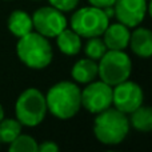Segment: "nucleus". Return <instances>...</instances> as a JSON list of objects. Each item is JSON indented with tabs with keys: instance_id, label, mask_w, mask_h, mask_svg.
<instances>
[{
	"instance_id": "1",
	"label": "nucleus",
	"mask_w": 152,
	"mask_h": 152,
	"mask_svg": "<svg viewBox=\"0 0 152 152\" xmlns=\"http://www.w3.org/2000/svg\"><path fill=\"white\" fill-rule=\"evenodd\" d=\"M47 108L55 118L67 120L74 118L81 107V91L72 81H59L45 95Z\"/></svg>"
},
{
	"instance_id": "2",
	"label": "nucleus",
	"mask_w": 152,
	"mask_h": 152,
	"mask_svg": "<svg viewBox=\"0 0 152 152\" xmlns=\"http://www.w3.org/2000/svg\"><path fill=\"white\" fill-rule=\"evenodd\" d=\"M94 123V134L102 144L118 145L129 132V119L116 108H107L96 113Z\"/></svg>"
},
{
	"instance_id": "3",
	"label": "nucleus",
	"mask_w": 152,
	"mask_h": 152,
	"mask_svg": "<svg viewBox=\"0 0 152 152\" xmlns=\"http://www.w3.org/2000/svg\"><path fill=\"white\" fill-rule=\"evenodd\" d=\"M16 53L23 64L32 69H43L52 61L53 51L48 37L39 32H29L19 37Z\"/></svg>"
},
{
	"instance_id": "4",
	"label": "nucleus",
	"mask_w": 152,
	"mask_h": 152,
	"mask_svg": "<svg viewBox=\"0 0 152 152\" xmlns=\"http://www.w3.org/2000/svg\"><path fill=\"white\" fill-rule=\"evenodd\" d=\"M45 96L37 88H27L18 97L15 104L16 119L21 126L36 127L44 120L47 115Z\"/></svg>"
},
{
	"instance_id": "5",
	"label": "nucleus",
	"mask_w": 152,
	"mask_h": 152,
	"mask_svg": "<svg viewBox=\"0 0 152 152\" xmlns=\"http://www.w3.org/2000/svg\"><path fill=\"white\" fill-rule=\"evenodd\" d=\"M131 72L132 61L129 56L118 50H107V52L100 58V63L97 66V75L102 81L111 87L128 80Z\"/></svg>"
},
{
	"instance_id": "6",
	"label": "nucleus",
	"mask_w": 152,
	"mask_h": 152,
	"mask_svg": "<svg viewBox=\"0 0 152 152\" xmlns=\"http://www.w3.org/2000/svg\"><path fill=\"white\" fill-rule=\"evenodd\" d=\"M69 23L71 28L79 36L88 39V37L102 36L110 24V19L107 18L103 8L89 5L76 11L71 16Z\"/></svg>"
},
{
	"instance_id": "7",
	"label": "nucleus",
	"mask_w": 152,
	"mask_h": 152,
	"mask_svg": "<svg viewBox=\"0 0 152 152\" xmlns=\"http://www.w3.org/2000/svg\"><path fill=\"white\" fill-rule=\"evenodd\" d=\"M32 23L36 32L45 37H56L64 28H67V18L55 7H42L32 15Z\"/></svg>"
},
{
	"instance_id": "8",
	"label": "nucleus",
	"mask_w": 152,
	"mask_h": 152,
	"mask_svg": "<svg viewBox=\"0 0 152 152\" xmlns=\"http://www.w3.org/2000/svg\"><path fill=\"white\" fill-rule=\"evenodd\" d=\"M112 105V87L104 81H91L81 91V107L91 113H99Z\"/></svg>"
},
{
	"instance_id": "9",
	"label": "nucleus",
	"mask_w": 152,
	"mask_h": 152,
	"mask_svg": "<svg viewBox=\"0 0 152 152\" xmlns=\"http://www.w3.org/2000/svg\"><path fill=\"white\" fill-rule=\"evenodd\" d=\"M143 89L137 83L126 80L112 88V104L123 113H131L143 104Z\"/></svg>"
},
{
	"instance_id": "10",
	"label": "nucleus",
	"mask_w": 152,
	"mask_h": 152,
	"mask_svg": "<svg viewBox=\"0 0 152 152\" xmlns=\"http://www.w3.org/2000/svg\"><path fill=\"white\" fill-rule=\"evenodd\" d=\"M113 12L119 23L128 28L136 27L144 20L147 13V0H116Z\"/></svg>"
},
{
	"instance_id": "11",
	"label": "nucleus",
	"mask_w": 152,
	"mask_h": 152,
	"mask_svg": "<svg viewBox=\"0 0 152 152\" xmlns=\"http://www.w3.org/2000/svg\"><path fill=\"white\" fill-rule=\"evenodd\" d=\"M129 36H131V32L127 26L121 23L108 24L105 31L103 32V42L107 50L123 51L128 47Z\"/></svg>"
},
{
	"instance_id": "12",
	"label": "nucleus",
	"mask_w": 152,
	"mask_h": 152,
	"mask_svg": "<svg viewBox=\"0 0 152 152\" xmlns=\"http://www.w3.org/2000/svg\"><path fill=\"white\" fill-rule=\"evenodd\" d=\"M128 45L136 56L148 59L152 56V31L148 28H136L129 36Z\"/></svg>"
},
{
	"instance_id": "13",
	"label": "nucleus",
	"mask_w": 152,
	"mask_h": 152,
	"mask_svg": "<svg viewBox=\"0 0 152 152\" xmlns=\"http://www.w3.org/2000/svg\"><path fill=\"white\" fill-rule=\"evenodd\" d=\"M71 76L76 83L88 84L94 81L97 76V64L89 58L80 59L74 64L71 69Z\"/></svg>"
},
{
	"instance_id": "14",
	"label": "nucleus",
	"mask_w": 152,
	"mask_h": 152,
	"mask_svg": "<svg viewBox=\"0 0 152 152\" xmlns=\"http://www.w3.org/2000/svg\"><path fill=\"white\" fill-rule=\"evenodd\" d=\"M8 29L16 37L24 36V35L32 32V29H34L32 18L24 11L20 10L13 11L10 15V18H8Z\"/></svg>"
},
{
	"instance_id": "15",
	"label": "nucleus",
	"mask_w": 152,
	"mask_h": 152,
	"mask_svg": "<svg viewBox=\"0 0 152 152\" xmlns=\"http://www.w3.org/2000/svg\"><path fill=\"white\" fill-rule=\"evenodd\" d=\"M58 47L64 55H77L81 50V39L72 28H64L56 36Z\"/></svg>"
},
{
	"instance_id": "16",
	"label": "nucleus",
	"mask_w": 152,
	"mask_h": 152,
	"mask_svg": "<svg viewBox=\"0 0 152 152\" xmlns=\"http://www.w3.org/2000/svg\"><path fill=\"white\" fill-rule=\"evenodd\" d=\"M129 126H132L139 132H151L152 131V107L142 104L134 112H131Z\"/></svg>"
},
{
	"instance_id": "17",
	"label": "nucleus",
	"mask_w": 152,
	"mask_h": 152,
	"mask_svg": "<svg viewBox=\"0 0 152 152\" xmlns=\"http://www.w3.org/2000/svg\"><path fill=\"white\" fill-rule=\"evenodd\" d=\"M21 134V123L18 119H4L0 120V143L10 144Z\"/></svg>"
},
{
	"instance_id": "18",
	"label": "nucleus",
	"mask_w": 152,
	"mask_h": 152,
	"mask_svg": "<svg viewBox=\"0 0 152 152\" xmlns=\"http://www.w3.org/2000/svg\"><path fill=\"white\" fill-rule=\"evenodd\" d=\"M11 152H37V142L29 135H19L10 143Z\"/></svg>"
},
{
	"instance_id": "19",
	"label": "nucleus",
	"mask_w": 152,
	"mask_h": 152,
	"mask_svg": "<svg viewBox=\"0 0 152 152\" xmlns=\"http://www.w3.org/2000/svg\"><path fill=\"white\" fill-rule=\"evenodd\" d=\"M84 51H86L87 58L92 59V60H100V58L107 52V47H105L103 39H100V36H95L88 37Z\"/></svg>"
},
{
	"instance_id": "20",
	"label": "nucleus",
	"mask_w": 152,
	"mask_h": 152,
	"mask_svg": "<svg viewBox=\"0 0 152 152\" xmlns=\"http://www.w3.org/2000/svg\"><path fill=\"white\" fill-rule=\"evenodd\" d=\"M48 1L51 3L52 7L58 8L61 12H69L77 7L80 0H48Z\"/></svg>"
},
{
	"instance_id": "21",
	"label": "nucleus",
	"mask_w": 152,
	"mask_h": 152,
	"mask_svg": "<svg viewBox=\"0 0 152 152\" xmlns=\"http://www.w3.org/2000/svg\"><path fill=\"white\" fill-rule=\"evenodd\" d=\"M60 148L55 142H43L42 144H37V151L40 152H58Z\"/></svg>"
},
{
	"instance_id": "22",
	"label": "nucleus",
	"mask_w": 152,
	"mask_h": 152,
	"mask_svg": "<svg viewBox=\"0 0 152 152\" xmlns=\"http://www.w3.org/2000/svg\"><path fill=\"white\" fill-rule=\"evenodd\" d=\"M89 4L97 8H107V7H113L116 0H88Z\"/></svg>"
},
{
	"instance_id": "23",
	"label": "nucleus",
	"mask_w": 152,
	"mask_h": 152,
	"mask_svg": "<svg viewBox=\"0 0 152 152\" xmlns=\"http://www.w3.org/2000/svg\"><path fill=\"white\" fill-rule=\"evenodd\" d=\"M147 10H148V13H150V16L152 18V0H150V4H148Z\"/></svg>"
},
{
	"instance_id": "24",
	"label": "nucleus",
	"mask_w": 152,
	"mask_h": 152,
	"mask_svg": "<svg viewBox=\"0 0 152 152\" xmlns=\"http://www.w3.org/2000/svg\"><path fill=\"white\" fill-rule=\"evenodd\" d=\"M4 118V110H3V105L0 104V120Z\"/></svg>"
}]
</instances>
